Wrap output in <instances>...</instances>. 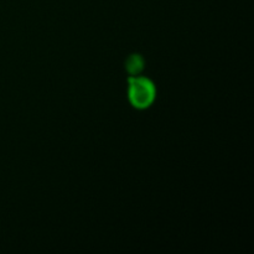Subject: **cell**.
I'll list each match as a JSON object with an SVG mask.
<instances>
[{"instance_id":"obj_1","label":"cell","mask_w":254,"mask_h":254,"mask_svg":"<svg viewBox=\"0 0 254 254\" xmlns=\"http://www.w3.org/2000/svg\"><path fill=\"white\" fill-rule=\"evenodd\" d=\"M128 97L131 106L136 109H145L151 106L156 97L155 84L146 77H129Z\"/></svg>"},{"instance_id":"obj_2","label":"cell","mask_w":254,"mask_h":254,"mask_svg":"<svg viewBox=\"0 0 254 254\" xmlns=\"http://www.w3.org/2000/svg\"><path fill=\"white\" fill-rule=\"evenodd\" d=\"M126 68L130 74H138L144 68V60L140 55H131L127 59Z\"/></svg>"}]
</instances>
